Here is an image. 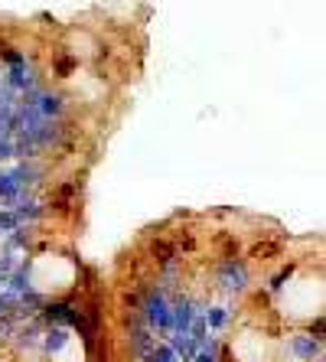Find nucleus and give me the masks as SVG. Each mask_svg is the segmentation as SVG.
<instances>
[]
</instances>
